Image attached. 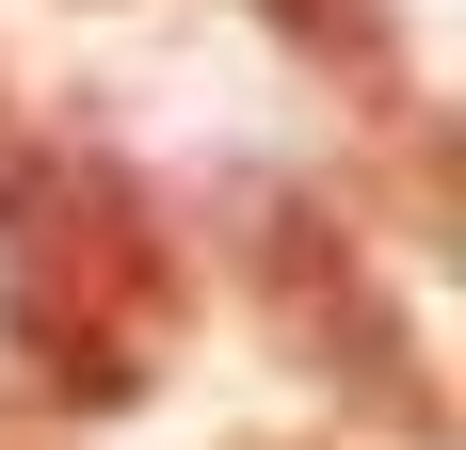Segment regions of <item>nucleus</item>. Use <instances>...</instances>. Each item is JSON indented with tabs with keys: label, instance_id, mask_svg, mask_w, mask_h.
<instances>
[{
	"label": "nucleus",
	"instance_id": "nucleus-3",
	"mask_svg": "<svg viewBox=\"0 0 466 450\" xmlns=\"http://www.w3.org/2000/svg\"><path fill=\"white\" fill-rule=\"evenodd\" d=\"M258 16H274V33L306 48L322 81H354V97H402V16H386V0H258Z\"/></svg>",
	"mask_w": 466,
	"mask_h": 450
},
{
	"label": "nucleus",
	"instance_id": "nucleus-1",
	"mask_svg": "<svg viewBox=\"0 0 466 450\" xmlns=\"http://www.w3.org/2000/svg\"><path fill=\"white\" fill-rule=\"evenodd\" d=\"M0 354L65 418H129L177 354V225L113 145L0 161Z\"/></svg>",
	"mask_w": 466,
	"mask_h": 450
},
{
	"label": "nucleus",
	"instance_id": "nucleus-4",
	"mask_svg": "<svg viewBox=\"0 0 466 450\" xmlns=\"http://www.w3.org/2000/svg\"><path fill=\"white\" fill-rule=\"evenodd\" d=\"M0 161H16V97H0Z\"/></svg>",
	"mask_w": 466,
	"mask_h": 450
},
{
	"label": "nucleus",
	"instance_id": "nucleus-2",
	"mask_svg": "<svg viewBox=\"0 0 466 450\" xmlns=\"http://www.w3.org/2000/svg\"><path fill=\"white\" fill-rule=\"evenodd\" d=\"M209 225H226L241 306L274 322V354L306 370V386H338V403H354V418H386L402 450H451V386H434V354H419V306L386 290L370 225L338 210L322 178L241 161V178L209 193Z\"/></svg>",
	"mask_w": 466,
	"mask_h": 450
}]
</instances>
